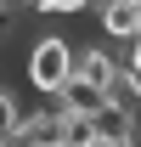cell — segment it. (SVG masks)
Here are the masks:
<instances>
[{
  "mask_svg": "<svg viewBox=\"0 0 141 147\" xmlns=\"http://www.w3.org/2000/svg\"><path fill=\"white\" fill-rule=\"evenodd\" d=\"M62 147H68V142H62Z\"/></svg>",
  "mask_w": 141,
  "mask_h": 147,
  "instance_id": "obj_8",
  "label": "cell"
},
{
  "mask_svg": "<svg viewBox=\"0 0 141 147\" xmlns=\"http://www.w3.org/2000/svg\"><path fill=\"white\" fill-rule=\"evenodd\" d=\"M119 51H113V40H90V45H73V79H85L96 91H119Z\"/></svg>",
  "mask_w": 141,
  "mask_h": 147,
  "instance_id": "obj_3",
  "label": "cell"
},
{
  "mask_svg": "<svg viewBox=\"0 0 141 147\" xmlns=\"http://www.w3.org/2000/svg\"><path fill=\"white\" fill-rule=\"evenodd\" d=\"M96 28H102V40H113V45L136 40V34H141V0H102Z\"/></svg>",
  "mask_w": 141,
  "mask_h": 147,
  "instance_id": "obj_4",
  "label": "cell"
},
{
  "mask_svg": "<svg viewBox=\"0 0 141 147\" xmlns=\"http://www.w3.org/2000/svg\"><path fill=\"white\" fill-rule=\"evenodd\" d=\"M0 147H6V142H0Z\"/></svg>",
  "mask_w": 141,
  "mask_h": 147,
  "instance_id": "obj_9",
  "label": "cell"
},
{
  "mask_svg": "<svg viewBox=\"0 0 141 147\" xmlns=\"http://www.w3.org/2000/svg\"><path fill=\"white\" fill-rule=\"evenodd\" d=\"M102 147H136V142H130V136H124V142H102Z\"/></svg>",
  "mask_w": 141,
  "mask_h": 147,
  "instance_id": "obj_7",
  "label": "cell"
},
{
  "mask_svg": "<svg viewBox=\"0 0 141 147\" xmlns=\"http://www.w3.org/2000/svg\"><path fill=\"white\" fill-rule=\"evenodd\" d=\"M62 142H68V108H62V96H45V108H28L17 136H11V147H62Z\"/></svg>",
  "mask_w": 141,
  "mask_h": 147,
  "instance_id": "obj_2",
  "label": "cell"
},
{
  "mask_svg": "<svg viewBox=\"0 0 141 147\" xmlns=\"http://www.w3.org/2000/svg\"><path fill=\"white\" fill-rule=\"evenodd\" d=\"M23 96L11 91V85H0V142H11V136H17V125H23Z\"/></svg>",
  "mask_w": 141,
  "mask_h": 147,
  "instance_id": "obj_5",
  "label": "cell"
},
{
  "mask_svg": "<svg viewBox=\"0 0 141 147\" xmlns=\"http://www.w3.org/2000/svg\"><path fill=\"white\" fill-rule=\"evenodd\" d=\"M73 74V40L68 34H40L23 51V79L34 85V96H56Z\"/></svg>",
  "mask_w": 141,
  "mask_h": 147,
  "instance_id": "obj_1",
  "label": "cell"
},
{
  "mask_svg": "<svg viewBox=\"0 0 141 147\" xmlns=\"http://www.w3.org/2000/svg\"><path fill=\"white\" fill-rule=\"evenodd\" d=\"M85 6H90V0H45L40 17H85Z\"/></svg>",
  "mask_w": 141,
  "mask_h": 147,
  "instance_id": "obj_6",
  "label": "cell"
}]
</instances>
